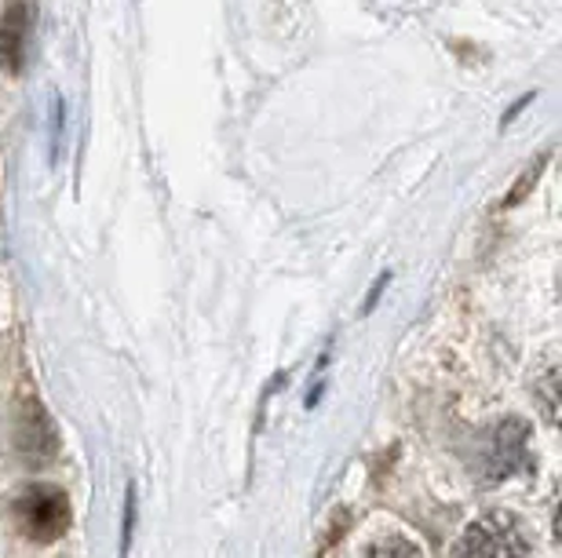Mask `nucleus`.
Here are the masks:
<instances>
[{"mask_svg": "<svg viewBox=\"0 0 562 558\" xmlns=\"http://www.w3.org/2000/svg\"><path fill=\"white\" fill-rule=\"evenodd\" d=\"M530 555V533L508 511L475 519L460 533L453 558H526Z\"/></svg>", "mask_w": 562, "mask_h": 558, "instance_id": "nucleus-1", "label": "nucleus"}, {"mask_svg": "<svg viewBox=\"0 0 562 558\" xmlns=\"http://www.w3.org/2000/svg\"><path fill=\"white\" fill-rule=\"evenodd\" d=\"M15 522L30 540H59L70 529V497L59 486H33L15 500Z\"/></svg>", "mask_w": 562, "mask_h": 558, "instance_id": "nucleus-2", "label": "nucleus"}, {"mask_svg": "<svg viewBox=\"0 0 562 558\" xmlns=\"http://www.w3.org/2000/svg\"><path fill=\"white\" fill-rule=\"evenodd\" d=\"M526 439H530V428L512 417L504 420L497 431L490 434V445L486 453H482V478L486 482H504V478H512L519 467L526 464Z\"/></svg>", "mask_w": 562, "mask_h": 558, "instance_id": "nucleus-3", "label": "nucleus"}, {"mask_svg": "<svg viewBox=\"0 0 562 558\" xmlns=\"http://www.w3.org/2000/svg\"><path fill=\"white\" fill-rule=\"evenodd\" d=\"M30 33H33V11L26 0L8 4L4 19H0V66L8 73H22L30 59Z\"/></svg>", "mask_w": 562, "mask_h": 558, "instance_id": "nucleus-4", "label": "nucleus"}, {"mask_svg": "<svg viewBox=\"0 0 562 558\" xmlns=\"http://www.w3.org/2000/svg\"><path fill=\"white\" fill-rule=\"evenodd\" d=\"M22 439H19V445H22V453L26 456H41V460H48L52 456V449H55V431H52V423H48V417L37 409V412H26V420H22Z\"/></svg>", "mask_w": 562, "mask_h": 558, "instance_id": "nucleus-5", "label": "nucleus"}, {"mask_svg": "<svg viewBox=\"0 0 562 558\" xmlns=\"http://www.w3.org/2000/svg\"><path fill=\"white\" fill-rule=\"evenodd\" d=\"M362 558H424V555H420V548L413 540L398 537V533H387V537L369 544Z\"/></svg>", "mask_w": 562, "mask_h": 558, "instance_id": "nucleus-6", "label": "nucleus"}, {"mask_svg": "<svg viewBox=\"0 0 562 558\" xmlns=\"http://www.w3.org/2000/svg\"><path fill=\"white\" fill-rule=\"evenodd\" d=\"M136 522H139V493H136V486H128L125 519H121V548H117V558H128L132 537H136Z\"/></svg>", "mask_w": 562, "mask_h": 558, "instance_id": "nucleus-7", "label": "nucleus"}, {"mask_svg": "<svg viewBox=\"0 0 562 558\" xmlns=\"http://www.w3.org/2000/svg\"><path fill=\"white\" fill-rule=\"evenodd\" d=\"M537 387H541L544 417H548V420H555V417H559V406H555V395H559V373H555V369H548V373H544V379H541V384H537Z\"/></svg>", "mask_w": 562, "mask_h": 558, "instance_id": "nucleus-8", "label": "nucleus"}, {"mask_svg": "<svg viewBox=\"0 0 562 558\" xmlns=\"http://www.w3.org/2000/svg\"><path fill=\"white\" fill-rule=\"evenodd\" d=\"M544 164H548V158H541V161H537L533 169L522 175V180H519V186H515V194H512L508 201H504V205H508V208H512V205H519V201L526 197V190H530V183H537V175H541V169H544Z\"/></svg>", "mask_w": 562, "mask_h": 558, "instance_id": "nucleus-9", "label": "nucleus"}, {"mask_svg": "<svg viewBox=\"0 0 562 558\" xmlns=\"http://www.w3.org/2000/svg\"><path fill=\"white\" fill-rule=\"evenodd\" d=\"M387 282H391V274L384 271V274L376 277V285L369 288V296H366V310H373V307H376V299H380V293H384V285H387Z\"/></svg>", "mask_w": 562, "mask_h": 558, "instance_id": "nucleus-10", "label": "nucleus"}]
</instances>
